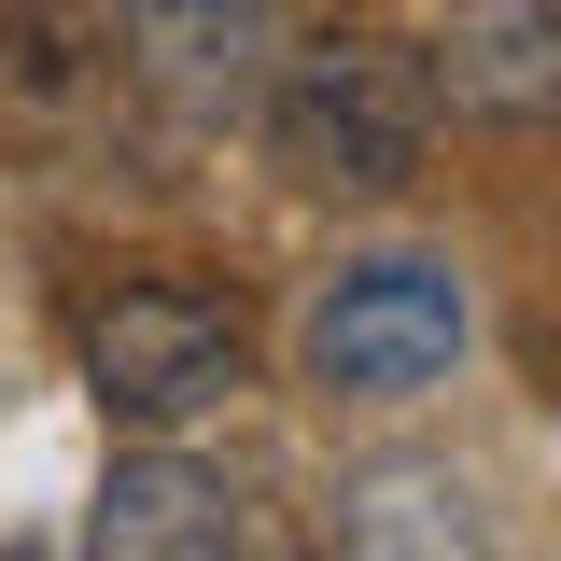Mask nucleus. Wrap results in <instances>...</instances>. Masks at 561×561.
<instances>
[{"instance_id":"1","label":"nucleus","mask_w":561,"mask_h":561,"mask_svg":"<svg viewBox=\"0 0 561 561\" xmlns=\"http://www.w3.org/2000/svg\"><path fill=\"white\" fill-rule=\"evenodd\" d=\"M253 113H267L280 183H309V197H408L435 127H449L435 57L421 43H379V28H323V43L267 57Z\"/></svg>"},{"instance_id":"2","label":"nucleus","mask_w":561,"mask_h":561,"mask_svg":"<svg viewBox=\"0 0 561 561\" xmlns=\"http://www.w3.org/2000/svg\"><path fill=\"white\" fill-rule=\"evenodd\" d=\"M70 365L113 435H197V421L239 408L253 379V323L210 267H113L84 309H70Z\"/></svg>"},{"instance_id":"3","label":"nucleus","mask_w":561,"mask_h":561,"mask_svg":"<svg viewBox=\"0 0 561 561\" xmlns=\"http://www.w3.org/2000/svg\"><path fill=\"white\" fill-rule=\"evenodd\" d=\"M478 351V280L449 253H337L295 309V379L337 408H421Z\"/></svg>"},{"instance_id":"4","label":"nucleus","mask_w":561,"mask_h":561,"mask_svg":"<svg viewBox=\"0 0 561 561\" xmlns=\"http://www.w3.org/2000/svg\"><path fill=\"white\" fill-rule=\"evenodd\" d=\"M253 491L197 463L183 435H127V463L84 505V561H253Z\"/></svg>"},{"instance_id":"5","label":"nucleus","mask_w":561,"mask_h":561,"mask_svg":"<svg viewBox=\"0 0 561 561\" xmlns=\"http://www.w3.org/2000/svg\"><path fill=\"white\" fill-rule=\"evenodd\" d=\"M435 99L463 127H561V0H449V28L421 43Z\"/></svg>"},{"instance_id":"6","label":"nucleus","mask_w":561,"mask_h":561,"mask_svg":"<svg viewBox=\"0 0 561 561\" xmlns=\"http://www.w3.org/2000/svg\"><path fill=\"white\" fill-rule=\"evenodd\" d=\"M267 28L280 0H113V43L169 113H239L267 84Z\"/></svg>"},{"instance_id":"7","label":"nucleus","mask_w":561,"mask_h":561,"mask_svg":"<svg viewBox=\"0 0 561 561\" xmlns=\"http://www.w3.org/2000/svg\"><path fill=\"white\" fill-rule=\"evenodd\" d=\"M337 561H491V519L449 463H365L337 478Z\"/></svg>"},{"instance_id":"8","label":"nucleus","mask_w":561,"mask_h":561,"mask_svg":"<svg viewBox=\"0 0 561 561\" xmlns=\"http://www.w3.org/2000/svg\"><path fill=\"white\" fill-rule=\"evenodd\" d=\"M84 43H99V28H84L70 0H14V99H43V113H57L70 84H84Z\"/></svg>"},{"instance_id":"9","label":"nucleus","mask_w":561,"mask_h":561,"mask_svg":"<svg viewBox=\"0 0 561 561\" xmlns=\"http://www.w3.org/2000/svg\"><path fill=\"white\" fill-rule=\"evenodd\" d=\"M253 561H280V548H253Z\"/></svg>"},{"instance_id":"10","label":"nucleus","mask_w":561,"mask_h":561,"mask_svg":"<svg viewBox=\"0 0 561 561\" xmlns=\"http://www.w3.org/2000/svg\"><path fill=\"white\" fill-rule=\"evenodd\" d=\"M0 14H14V0H0Z\"/></svg>"}]
</instances>
